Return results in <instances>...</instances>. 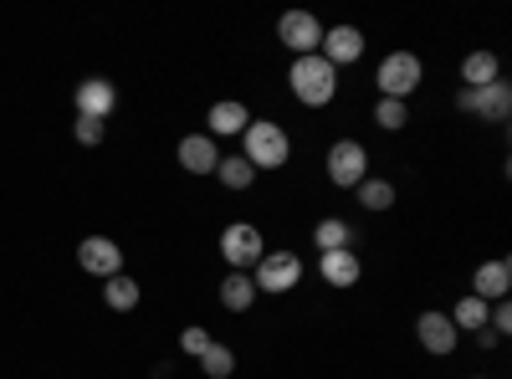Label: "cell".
Listing matches in <instances>:
<instances>
[{
	"instance_id": "1",
	"label": "cell",
	"mask_w": 512,
	"mask_h": 379,
	"mask_svg": "<svg viewBox=\"0 0 512 379\" xmlns=\"http://www.w3.org/2000/svg\"><path fill=\"white\" fill-rule=\"evenodd\" d=\"M241 159L251 164L256 175L262 170H282V164L292 159V139L277 118H251L246 134H241Z\"/></svg>"
},
{
	"instance_id": "2",
	"label": "cell",
	"mask_w": 512,
	"mask_h": 379,
	"mask_svg": "<svg viewBox=\"0 0 512 379\" xmlns=\"http://www.w3.org/2000/svg\"><path fill=\"white\" fill-rule=\"evenodd\" d=\"M287 82H292V98L303 108H328L338 98V67H328L318 52L313 57H292Z\"/></svg>"
},
{
	"instance_id": "3",
	"label": "cell",
	"mask_w": 512,
	"mask_h": 379,
	"mask_svg": "<svg viewBox=\"0 0 512 379\" xmlns=\"http://www.w3.org/2000/svg\"><path fill=\"white\" fill-rule=\"evenodd\" d=\"M420 77H425V67H420L415 52H390V57L379 62V72H374L379 98H395V103H405V98L420 88Z\"/></svg>"
},
{
	"instance_id": "4",
	"label": "cell",
	"mask_w": 512,
	"mask_h": 379,
	"mask_svg": "<svg viewBox=\"0 0 512 379\" xmlns=\"http://www.w3.org/2000/svg\"><path fill=\"white\" fill-rule=\"evenodd\" d=\"M251 282H256V292L282 298V292H292L303 282V257H297V251H267V257L251 267Z\"/></svg>"
},
{
	"instance_id": "5",
	"label": "cell",
	"mask_w": 512,
	"mask_h": 379,
	"mask_svg": "<svg viewBox=\"0 0 512 379\" xmlns=\"http://www.w3.org/2000/svg\"><path fill=\"white\" fill-rule=\"evenodd\" d=\"M221 257H226L231 272H246V267H256L267 257V241H262V231H256L251 221H236V226L221 231Z\"/></svg>"
},
{
	"instance_id": "6",
	"label": "cell",
	"mask_w": 512,
	"mask_h": 379,
	"mask_svg": "<svg viewBox=\"0 0 512 379\" xmlns=\"http://www.w3.org/2000/svg\"><path fill=\"white\" fill-rule=\"evenodd\" d=\"M328 180L338 190H359V180H369V149L359 139H338L328 149Z\"/></svg>"
},
{
	"instance_id": "7",
	"label": "cell",
	"mask_w": 512,
	"mask_h": 379,
	"mask_svg": "<svg viewBox=\"0 0 512 379\" xmlns=\"http://www.w3.org/2000/svg\"><path fill=\"white\" fill-rule=\"evenodd\" d=\"M277 41H282L292 57H313V52L323 47V21L308 16V11H287V16L277 21Z\"/></svg>"
},
{
	"instance_id": "8",
	"label": "cell",
	"mask_w": 512,
	"mask_h": 379,
	"mask_svg": "<svg viewBox=\"0 0 512 379\" xmlns=\"http://www.w3.org/2000/svg\"><path fill=\"white\" fill-rule=\"evenodd\" d=\"M415 339H420V349L425 354H436V359H446V354H456V344H461V333H456V323L446 318V313H420L415 318Z\"/></svg>"
},
{
	"instance_id": "9",
	"label": "cell",
	"mask_w": 512,
	"mask_h": 379,
	"mask_svg": "<svg viewBox=\"0 0 512 379\" xmlns=\"http://www.w3.org/2000/svg\"><path fill=\"white\" fill-rule=\"evenodd\" d=\"M77 267L108 282V277H118V272H123V246H118V241H108V236H88V241L77 246Z\"/></svg>"
},
{
	"instance_id": "10",
	"label": "cell",
	"mask_w": 512,
	"mask_h": 379,
	"mask_svg": "<svg viewBox=\"0 0 512 379\" xmlns=\"http://www.w3.org/2000/svg\"><path fill=\"white\" fill-rule=\"evenodd\" d=\"M318 57H323L328 67H349V62H359V57H364V31H359V26H323V47H318Z\"/></svg>"
},
{
	"instance_id": "11",
	"label": "cell",
	"mask_w": 512,
	"mask_h": 379,
	"mask_svg": "<svg viewBox=\"0 0 512 379\" xmlns=\"http://www.w3.org/2000/svg\"><path fill=\"white\" fill-rule=\"evenodd\" d=\"M507 292H512V262H507V257L482 262L477 277H472V298H482V303H502Z\"/></svg>"
},
{
	"instance_id": "12",
	"label": "cell",
	"mask_w": 512,
	"mask_h": 379,
	"mask_svg": "<svg viewBox=\"0 0 512 379\" xmlns=\"http://www.w3.org/2000/svg\"><path fill=\"white\" fill-rule=\"evenodd\" d=\"M359 251L354 246H344V251H318V277L328 282V287H354L359 282Z\"/></svg>"
},
{
	"instance_id": "13",
	"label": "cell",
	"mask_w": 512,
	"mask_h": 379,
	"mask_svg": "<svg viewBox=\"0 0 512 379\" xmlns=\"http://www.w3.org/2000/svg\"><path fill=\"white\" fill-rule=\"evenodd\" d=\"M118 108V88L108 77H88L77 88V118H108Z\"/></svg>"
},
{
	"instance_id": "14",
	"label": "cell",
	"mask_w": 512,
	"mask_h": 379,
	"mask_svg": "<svg viewBox=\"0 0 512 379\" xmlns=\"http://www.w3.org/2000/svg\"><path fill=\"white\" fill-rule=\"evenodd\" d=\"M180 164L190 175H216V164H221V149L210 134H185L180 139Z\"/></svg>"
},
{
	"instance_id": "15",
	"label": "cell",
	"mask_w": 512,
	"mask_h": 379,
	"mask_svg": "<svg viewBox=\"0 0 512 379\" xmlns=\"http://www.w3.org/2000/svg\"><path fill=\"white\" fill-rule=\"evenodd\" d=\"M205 123H210V139H241L246 134V123H251V108L246 103H236V98H226V103H216L205 113Z\"/></svg>"
},
{
	"instance_id": "16",
	"label": "cell",
	"mask_w": 512,
	"mask_h": 379,
	"mask_svg": "<svg viewBox=\"0 0 512 379\" xmlns=\"http://www.w3.org/2000/svg\"><path fill=\"white\" fill-rule=\"evenodd\" d=\"M472 113H482L487 123H507V113H512V88L497 77V82H487V88H477L472 93Z\"/></svg>"
},
{
	"instance_id": "17",
	"label": "cell",
	"mask_w": 512,
	"mask_h": 379,
	"mask_svg": "<svg viewBox=\"0 0 512 379\" xmlns=\"http://www.w3.org/2000/svg\"><path fill=\"white\" fill-rule=\"evenodd\" d=\"M262 292H256V282H251V272H226V282H221V308L226 313H246Z\"/></svg>"
},
{
	"instance_id": "18",
	"label": "cell",
	"mask_w": 512,
	"mask_h": 379,
	"mask_svg": "<svg viewBox=\"0 0 512 379\" xmlns=\"http://www.w3.org/2000/svg\"><path fill=\"white\" fill-rule=\"evenodd\" d=\"M446 318L456 323V333H482L487 318H492V303H482V298H472V292H466V298H461Z\"/></svg>"
},
{
	"instance_id": "19",
	"label": "cell",
	"mask_w": 512,
	"mask_h": 379,
	"mask_svg": "<svg viewBox=\"0 0 512 379\" xmlns=\"http://www.w3.org/2000/svg\"><path fill=\"white\" fill-rule=\"evenodd\" d=\"M139 298H144V292H139V282L128 277V272L108 277V287H103V303H108L113 313H134V308H139Z\"/></svg>"
},
{
	"instance_id": "20",
	"label": "cell",
	"mask_w": 512,
	"mask_h": 379,
	"mask_svg": "<svg viewBox=\"0 0 512 379\" xmlns=\"http://www.w3.org/2000/svg\"><path fill=\"white\" fill-rule=\"evenodd\" d=\"M497 77H502V62H497L492 52H472V57L461 62V82H466L472 93L487 88V82H497Z\"/></svg>"
},
{
	"instance_id": "21",
	"label": "cell",
	"mask_w": 512,
	"mask_h": 379,
	"mask_svg": "<svg viewBox=\"0 0 512 379\" xmlns=\"http://www.w3.org/2000/svg\"><path fill=\"white\" fill-rule=\"evenodd\" d=\"M313 246H323V251H344V246H354V226H349L344 216H323V221L313 226Z\"/></svg>"
},
{
	"instance_id": "22",
	"label": "cell",
	"mask_w": 512,
	"mask_h": 379,
	"mask_svg": "<svg viewBox=\"0 0 512 379\" xmlns=\"http://www.w3.org/2000/svg\"><path fill=\"white\" fill-rule=\"evenodd\" d=\"M216 180H221L226 190H251V185H256V170H251L241 154H231V159L216 164Z\"/></svg>"
},
{
	"instance_id": "23",
	"label": "cell",
	"mask_w": 512,
	"mask_h": 379,
	"mask_svg": "<svg viewBox=\"0 0 512 379\" xmlns=\"http://www.w3.org/2000/svg\"><path fill=\"white\" fill-rule=\"evenodd\" d=\"M374 123H379L384 134H400L405 123H410V108L395 103V98H379V103H374Z\"/></svg>"
},
{
	"instance_id": "24",
	"label": "cell",
	"mask_w": 512,
	"mask_h": 379,
	"mask_svg": "<svg viewBox=\"0 0 512 379\" xmlns=\"http://www.w3.org/2000/svg\"><path fill=\"white\" fill-rule=\"evenodd\" d=\"M359 205L364 210H390L395 205V185L390 180H359Z\"/></svg>"
},
{
	"instance_id": "25",
	"label": "cell",
	"mask_w": 512,
	"mask_h": 379,
	"mask_svg": "<svg viewBox=\"0 0 512 379\" xmlns=\"http://www.w3.org/2000/svg\"><path fill=\"white\" fill-rule=\"evenodd\" d=\"M200 369H205L210 379H231V369H236V354H231L226 344H210V349L200 354Z\"/></svg>"
},
{
	"instance_id": "26",
	"label": "cell",
	"mask_w": 512,
	"mask_h": 379,
	"mask_svg": "<svg viewBox=\"0 0 512 379\" xmlns=\"http://www.w3.org/2000/svg\"><path fill=\"white\" fill-rule=\"evenodd\" d=\"M72 134H77V144H103V134H108V118H77L72 123Z\"/></svg>"
},
{
	"instance_id": "27",
	"label": "cell",
	"mask_w": 512,
	"mask_h": 379,
	"mask_svg": "<svg viewBox=\"0 0 512 379\" xmlns=\"http://www.w3.org/2000/svg\"><path fill=\"white\" fill-rule=\"evenodd\" d=\"M210 344H216V339H210V333H205L200 323H190V328L180 333V349H185V354H195V359H200V354H205Z\"/></svg>"
},
{
	"instance_id": "28",
	"label": "cell",
	"mask_w": 512,
	"mask_h": 379,
	"mask_svg": "<svg viewBox=\"0 0 512 379\" xmlns=\"http://www.w3.org/2000/svg\"><path fill=\"white\" fill-rule=\"evenodd\" d=\"M487 328L497 333V339H507V333H512V303L502 298L497 308H492V318H487Z\"/></svg>"
},
{
	"instance_id": "29",
	"label": "cell",
	"mask_w": 512,
	"mask_h": 379,
	"mask_svg": "<svg viewBox=\"0 0 512 379\" xmlns=\"http://www.w3.org/2000/svg\"><path fill=\"white\" fill-rule=\"evenodd\" d=\"M477 379H482V374H477Z\"/></svg>"
}]
</instances>
